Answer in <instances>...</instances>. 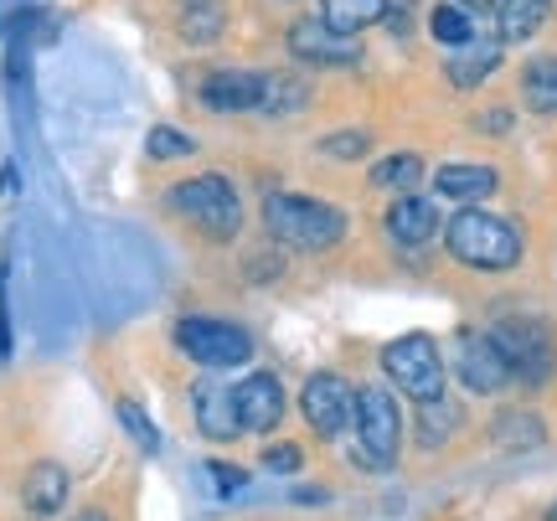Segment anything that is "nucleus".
<instances>
[{"label":"nucleus","instance_id":"nucleus-8","mask_svg":"<svg viewBox=\"0 0 557 521\" xmlns=\"http://www.w3.org/2000/svg\"><path fill=\"white\" fill-rule=\"evenodd\" d=\"M299 413L320 439H341L351 429V413H357V387L341 372H310V382L299 387Z\"/></svg>","mask_w":557,"mask_h":521},{"label":"nucleus","instance_id":"nucleus-19","mask_svg":"<svg viewBox=\"0 0 557 521\" xmlns=\"http://www.w3.org/2000/svg\"><path fill=\"white\" fill-rule=\"evenodd\" d=\"M382 16H387V0H320V21L341 37H361Z\"/></svg>","mask_w":557,"mask_h":521},{"label":"nucleus","instance_id":"nucleus-3","mask_svg":"<svg viewBox=\"0 0 557 521\" xmlns=\"http://www.w3.org/2000/svg\"><path fill=\"white\" fill-rule=\"evenodd\" d=\"M165 207H171L176 218H186L201 238H212V243L238 238V227H243V197L222 171H201V176L176 181V186L165 191Z\"/></svg>","mask_w":557,"mask_h":521},{"label":"nucleus","instance_id":"nucleus-15","mask_svg":"<svg viewBox=\"0 0 557 521\" xmlns=\"http://www.w3.org/2000/svg\"><path fill=\"white\" fill-rule=\"evenodd\" d=\"M500 186L496 165H470V161H449L434 171V191L438 197L459 201V207H475V201H485L491 191Z\"/></svg>","mask_w":557,"mask_h":521},{"label":"nucleus","instance_id":"nucleus-13","mask_svg":"<svg viewBox=\"0 0 557 521\" xmlns=\"http://www.w3.org/2000/svg\"><path fill=\"white\" fill-rule=\"evenodd\" d=\"M191 419H197V434L212 444H233L243 434L238 429V408H233V387L227 382L201 377L191 387Z\"/></svg>","mask_w":557,"mask_h":521},{"label":"nucleus","instance_id":"nucleus-14","mask_svg":"<svg viewBox=\"0 0 557 521\" xmlns=\"http://www.w3.org/2000/svg\"><path fill=\"white\" fill-rule=\"evenodd\" d=\"M438 227H444L438 207L429 197H418V191H408V197H398L393 207H387V238L403 243V248H423V243H434Z\"/></svg>","mask_w":557,"mask_h":521},{"label":"nucleus","instance_id":"nucleus-28","mask_svg":"<svg viewBox=\"0 0 557 521\" xmlns=\"http://www.w3.org/2000/svg\"><path fill=\"white\" fill-rule=\"evenodd\" d=\"M114 413H120L124 434H129V439H135L145 455H160V434H156V423H150V413H145L139 402H120Z\"/></svg>","mask_w":557,"mask_h":521},{"label":"nucleus","instance_id":"nucleus-20","mask_svg":"<svg viewBox=\"0 0 557 521\" xmlns=\"http://www.w3.org/2000/svg\"><path fill=\"white\" fill-rule=\"evenodd\" d=\"M521 103L532 114H557V52H542L521 67Z\"/></svg>","mask_w":557,"mask_h":521},{"label":"nucleus","instance_id":"nucleus-1","mask_svg":"<svg viewBox=\"0 0 557 521\" xmlns=\"http://www.w3.org/2000/svg\"><path fill=\"white\" fill-rule=\"evenodd\" d=\"M444 248L449 259L475 269V274H511L521 263V233L511 218H496L485 207H459L444 222Z\"/></svg>","mask_w":557,"mask_h":521},{"label":"nucleus","instance_id":"nucleus-18","mask_svg":"<svg viewBox=\"0 0 557 521\" xmlns=\"http://www.w3.org/2000/svg\"><path fill=\"white\" fill-rule=\"evenodd\" d=\"M553 16V0H500L496 37L500 41H532Z\"/></svg>","mask_w":557,"mask_h":521},{"label":"nucleus","instance_id":"nucleus-29","mask_svg":"<svg viewBox=\"0 0 557 521\" xmlns=\"http://www.w3.org/2000/svg\"><path fill=\"white\" fill-rule=\"evenodd\" d=\"M372 150V135L367 129H341V135H325L320 140V156H331V161H361Z\"/></svg>","mask_w":557,"mask_h":521},{"label":"nucleus","instance_id":"nucleus-7","mask_svg":"<svg viewBox=\"0 0 557 521\" xmlns=\"http://www.w3.org/2000/svg\"><path fill=\"white\" fill-rule=\"evenodd\" d=\"M176 346L197 361V367H212V372L243 367V361L253 357V336H248L238 321H218V315H181Z\"/></svg>","mask_w":557,"mask_h":521},{"label":"nucleus","instance_id":"nucleus-10","mask_svg":"<svg viewBox=\"0 0 557 521\" xmlns=\"http://www.w3.org/2000/svg\"><path fill=\"white\" fill-rule=\"evenodd\" d=\"M197 99L207 114H259L263 73H253V67H212V73H201Z\"/></svg>","mask_w":557,"mask_h":521},{"label":"nucleus","instance_id":"nucleus-26","mask_svg":"<svg viewBox=\"0 0 557 521\" xmlns=\"http://www.w3.org/2000/svg\"><path fill=\"white\" fill-rule=\"evenodd\" d=\"M455 423H459V408L449 398L418 402V429H423V434H418V444H423V449H438V444L455 434Z\"/></svg>","mask_w":557,"mask_h":521},{"label":"nucleus","instance_id":"nucleus-6","mask_svg":"<svg viewBox=\"0 0 557 521\" xmlns=\"http://www.w3.org/2000/svg\"><path fill=\"white\" fill-rule=\"evenodd\" d=\"M382 372L393 387H403L413 402H434L444 398V357H438L434 336H398L393 346H382Z\"/></svg>","mask_w":557,"mask_h":521},{"label":"nucleus","instance_id":"nucleus-30","mask_svg":"<svg viewBox=\"0 0 557 521\" xmlns=\"http://www.w3.org/2000/svg\"><path fill=\"white\" fill-rule=\"evenodd\" d=\"M299 464H305V455H299V444H289V439H278L263 449V470H274V475H295Z\"/></svg>","mask_w":557,"mask_h":521},{"label":"nucleus","instance_id":"nucleus-16","mask_svg":"<svg viewBox=\"0 0 557 521\" xmlns=\"http://www.w3.org/2000/svg\"><path fill=\"white\" fill-rule=\"evenodd\" d=\"M21 501L32 517H58L62 506H67V470L58 460H37L26 470V481H21Z\"/></svg>","mask_w":557,"mask_h":521},{"label":"nucleus","instance_id":"nucleus-36","mask_svg":"<svg viewBox=\"0 0 557 521\" xmlns=\"http://www.w3.org/2000/svg\"><path fill=\"white\" fill-rule=\"evenodd\" d=\"M547 521H557V506H553V511H547Z\"/></svg>","mask_w":557,"mask_h":521},{"label":"nucleus","instance_id":"nucleus-24","mask_svg":"<svg viewBox=\"0 0 557 521\" xmlns=\"http://www.w3.org/2000/svg\"><path fill=\"white\" fill-rule=\"evenodd\" d=\"M310 103V88L295 73H263V109L259 114H299Z\"/></svg>","mask_w":557,"mask_h":521},{"label":"nucleus","instance_id":"nucleus-25","mask_svg":"<svg viewBox=\"0 0 557 521\" xmlns=\"http://www.w3.org/2000/svg\"><path fill=\"white\" fill-rule=\"evenodd\" d=\"M491 429H496V444H500V449H537V444L547 439V434H542V419H537V413H521V408L500 413Z\"/></svg>","mask_w":557,"mask_h":521},{"label":"nucleus","instance_id":"nucleus-35","mask_svg":"<svg viewBox=\"0 0 557 521\" xmlns=\"http://www.w3.org/2000/svg\"><path fill=\"white\" fill-rule=\"evenodd\" d=\"M73 521H109V511H99V506H88V511H78Z\"/></svg>","mask_w":557,"mask_h":521},{"label":"nucleus","instance_id":"nucleus-12","mask_svg":"<svg viewBox=\"0 0 557 521\" xmlns=\"http://www.w3.org/2000/svg\"><path fill=\"white\" fill-rule=\"evenodd\" d=\"M289 58L310 62V67H351L361 58V47H357V37L331 32L320 16H299L289 26Z\"/></svg>","mask_w":557,"mask_h":521},{"label":"nucleus","instance_id":"nucleus-9","mask_svg":"<svg viewBox=\"0 0 557 521\" xmlns=\"http://www.w3.org/2000/svg\"><path fill=\"white\" fill-rule=\"evenodd\" d=\"M455 372H459V382H465L475 398H500V393H511V387H517L511 367H506V357H500V346L491 342V331H459Z\"/></svg>","mask_w":557,"mask_h":521},{"label":"nucleus","instance_id":"nucleus-32","mask_svg":"<svg viewBox=\"0 0 557 521\" xmlns=\"http://www.w3.org/2000/svg\"><path fill=\"white\" fill-rule=\"evenodd\" d=\"M11 357V315H5V274H0V361Z\"/></svg>","mask_w":557,"mask_h":521},{"label":"nucleus","instance_id":"nucleus-34","mask_svg":"<svg viewBox=\"0 0 557 521\" xmlns=\"http://www.w3.org/2000/svg\"><path fill=\"white\" fill-rule=\"evenodd\" d=\"M465 11H500V0H459Z\"/></svg>","mask_w":557,"mask_h":521},{"label":"nucleus","instance_id":"nucleus-2","mask_svg":"<svg viewBox=\"0 0 557 521\" xmlns=\"http://www.w3.org/2000/svg\"><path fill=\"white\" fill-rule=\"evenodd\" d=\"M263 227L269 238L305 248V253H325L346 238V212L320 197H299V191H269L263 197Z\"/></svg>","mask_w":557,"mask_h":521},{"label":"nucleus","instance_id":"nucleus-17","mask_svg":"<svg viewBox=\"0 0 557 521\" xmlns=\"http://www.w3.org/2000/svg\"><path fill=\"white\" fill-rule=\"evenodd\" d=\"M500 47H506L500 37H475V41H465V47H455V58L444 62V78L455 83V88H480L500 67Z\"/></svg>","mask_w":557,"mask_h":521},{"label":"nucleus","instance_id":"nucleus-5","mask_svg":"<svg viewBox=\"0 0 557 521\" xmlns=\"http://www.w3.org/2000/svg\"><path fill=\"white\" fill-rule=\"evenodd\" d=\"M351 434H357V460L367 470H393V460L403 449V413L387 387H357Z\"/></svg>","mask_w":557,"mask_h":521},{"label":"nucleus","instance_id":"nucleus-11","mask_svg":"<svg viewBox=\"0 0 557 521\" xmlns=\"http://www.w3.org/2000/svg\"><path fill=\"white\" fill-rule=\"evenodd\" d=\"M233 408H238L243 434H274L284 423V382L274 372H248L243 382H233Z\"/></svg>","mask_w":557,"mask_h":521},{"label":"nucleus","instance_id":"nucleus-31","mask_svg":"<svg viewBox=\"0 0 557 521\" xmlns=\"http://www.w3.org/2000/svg\"><path fill=\"white\" fill-rule=\"evenodd\" d=\"M207 475L218 485V496H233V491L248 485V470H238V464H227V460H207Z\"/></svg>","mask_w":557,"mask_h":521},{"label":"nucleus","instance_id":"nucleus-21","mask_svg":"<svg viewBox=\"0 0 557 521\" xmlns=\"http://www.w3.org/2000/svg\"><path fill=\"white\" fill-rule=\"evenodd\" d=\"M418 181H423V156H413V150L382 156V161L372 165V186H377V191H398V197H408V191H418Z\"/></svg>","mask_w":557,"mask_h":521},{"label":"nucleus","instance_id":"nucleus-4","mask_svg":"<svg viewBox=\"0 0 557 521\" xmlns=\"http://www.w3.org/2000/svg\"><path fill=\"white\" fill-rule=\"evenodd\" d=\"M491 342L500 346V357L511 367V377L521 387H547L557 372V346L553 331L537 321V315H500L491 325Z\"/></svg>","mask_w":557,"mask_h":521},{"label":"nucleus","instance_id":"nucleus-33","mask_svg":"<svg viewBox=\"0 0 557 521\" xmlns=\"http://www.w3.org/2000/svg\"><path fill=\"white\" fill-rule=\"evenodd\" d=\"M506 124H511V114H485V120H480V129H506Z\"/></svg>","mask_w":557,"mask_h":521},{"label":"nucleus","instance_id":"nucleus-27","mask_svg":"<svg viewBox=\"0 0 557 521\" xmlns=\"http://www.w3.org/2000/svg\"><path fill=\"white\" fill-rule=\"evenodd\" d=\"M145 150L156 156V161H186V156H197V140L176 129V124H156L150 135H145Z\"/></svg>","mask_w":557,"mask_h":521},{"label":"nucleus","instance_id":"nucleus-23","mask_svg":"<svg viewBox=\"0 0 557 521\" xmlns=\"http://www.w3.org/2000/svg\"><path fill=\"white\" fill-rule=\"evenodd\" d=\"M181 37L186 41H197V47H207V41H218L222 37V26H227V16H222V5L218 0H186L181 5Z\"/></svg>","mask_w":557,"mask_h":521},{"label":"nucleus","instance_id":"nucleus-22","mask_svg":"<svg viewBox=\"0 0 557 521\" xmlns=\"http://www.w3.org/2000/svg\"><path fill=\"white\" fill-rule=\"evenodd\" d=\"M429 37L455 52V47H465V41H475V16H470L459 0H444V5L429 11Z\"/></svg>","mask_w":557,"mask_h":521}]
</instances>
